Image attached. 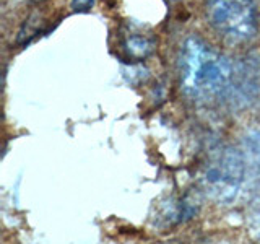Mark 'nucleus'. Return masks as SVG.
<instances>
[{"mask_svg":"<svg viewBox=\"0 0 260 244\" xmlns=\"http://www.w3.org/2000/svg\"><path fill=\"white\" fill-rule=\"evenodd\" d=\"M244 161L246 166L260 173V130L244 138Z\"/></svg>","mask_w":260,"mask_h":244,"instance_id":"5","label":"nucleus"},{"mask_svg":"<svg viewBox=\"0 0 260 244\" xmlns=\"http://www.w3.org/2000/svg\"><path fill=\"white\" fill-rule=\"evenodd\" d=\"M94 5V0H72V8L75 12H86Z\"/></svg>","mask_w":260,"mask_h":244,"instance_id":"6","label":"nucleus"},{"mask_svg":"<svg viewBox=\"0 0 260 244\" xmlns=\"http://www.w3.org/2000/svg\"><path fill=\"white\" fill-rule=\"evenodd\" d=\"M205 15L211 28L233 44L249 43L257 35L254 0H205Z\"/></svg>","mask_w":260,"mask_h":244,"instance_id":"2","label":"nucleus"},{"mask_svg":"<svg viewBox=\"0 0 260 244\" xmlns=\"http://www.w3.org/2000/svg\"><path fill=\"white\" fill-rule=\"evenodd\" d=\"M120 51L124 52L127 59L138 62L145 60L146 57H150L156 47V39L148 31H143L135 26H127L125 29L120 31L119 36Z\"/></svg>","mask_w":260,"mask_h":244,"instance_id":"4","label":"nucleus"},{"mask_svg":"<svg viewBox=\"0 0 260 244\" xmlns=\"http://www.w3.org/2000/svg\"><path fill=\"white\" fill-rule=\"evenodd\" d=\"M246 171L244 157L233 148H224L210 160L205 171V187L219 203L236 199Z\"/></svg>","mask_w":260,"mask_h":244,"instance_id":"3","label":"nucleus"},{"mask_svg":"<svg viewBox=\"0 0 260 244\" xmlns=\"http://www.w3.org/2000/svg\"><path fill=\"white\" fill-rule=\"evenodd\" d=\"M179 69L184 92L195 100L221 95L233 78L231 62L195 36L187 38L182 44Z\"/></svg>","mask_w":260,"mask_h":244,"instance_id":"1","label":"nucleus"}]
</instances>
